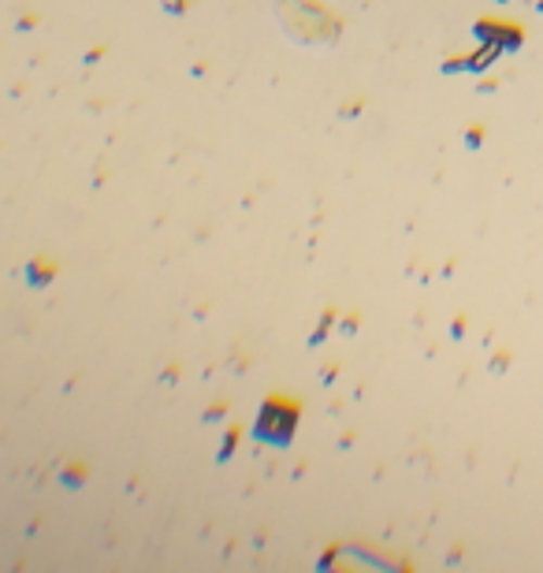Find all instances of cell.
<instances>
[{
    "label": "cell",
    "instance_id": "obj_2",
    "mask_svg": "<svg viewBox=\"0 0 543 573\" xmlns=\"http://www.w3.org/2000/svg\"><path fill=\"white\" fill-rule=\"evenodd\" d=\"M540 12H543V0H540Z\"/></svg>",
    "mask_w": 543,
    "mask_h": 573
},
{
    "label": "cell",
    "instance_id": "obj_1",
    "mask_svg": "<svg viewBox=\"0 0 543 573\" xmlns=\"http://www.w3.org/2000/svg\"><path fill=\"white\" fill-rule=\"evenodd\" d=\"M477 38L492 41V46H498V49H521V26L484 20V23H477Z\"/></svg>",
    "mask_w": 543,
    "mask_h": 573
}]
</instances>
